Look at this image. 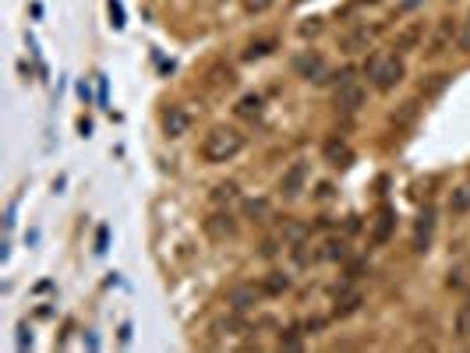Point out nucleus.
Wrapping results in <instances>:
<instances>
[{"mask_svg":"<svg viewBox=\"0 0 470 353\" xmlns=\"http://www.w3.org/2000/svg\"><path fill=\"white\" fill-rule=\"evenodd\" d=\"M364 71H368L371 85L379 88V92H393V88L407 78V64H403L400 53H375V57H368Z\"/></svg>","mask_w":470,"mask_h":353,"instance_id":"obj_1","label":"nucleus"},{"mask_svg":"<svg viewBox=\"0 0 470 353\" xmlns=\"http://www.w3.org/2000/svg\"><path fill=\"white\" fill-rule=\"evenodd\" d=\"M244 148V134L241 131H234V127H213L206 138H202V159L206 162H213V166H220V162H230L237 152Z\"/></svg>","mask_w":470,"mask_h":353,"instance_id":"obj_2","label":"nucleus"},{"mask_svg":"<svg viewBox=\"0 0 470 353\" xmlns=\"http://www.w3.org/2000/svg\"><path fill=\"white\" fill-rule=\"evenodd\" d=\"M294 71H297L301 78H308V81H325V60H322V53H315V50L297 53V57H294Z\"/></svg>","mask_w":470,"mask_h":353,"instance_id":"obj_3","label":"nucleus"},{"mask_svg":"<svg viewBox=\"0 0 470 353\" xmlns=\"http://www.w3.org/2000/svg\"><path fill=\"white\" fill-rule=\"evenodd\" d=\"M322 159H325L329 166H336V169H347V166L354 162V148H350L343 138H329V141L322 145Z\"/></svg>","mask_w":470,"mask_h":353,"instance_id":"obj_4","label":"nucleus"},{"mask_svg":"<svg viewBox=\"0 0 470 353\" xmlns=\"http://www.w3.org/2000/svg\"><path fill=\"white\" fill-rule=\"evenodd\" d=\"M396 230V209L393 205H382L379 212H375V223H371V240L375 244H386Z\"/></svg>","mask_w":470,"mask_h":353,"instance_id":"obj_5","label":"nucleus"},{"mask_svg":"<svg viewBox=\"0 0 470 353\" xmlns=\"http://www.w3.org/2000/svg\"><path fill=\"white\" fill-rule=\"evenodd\" d=\"M304 181H308V162H294L287 173H283V181H279V191H283V198H297L304 191Z\"/></svg>","mask_w":470,"mask_h":353,"instance_id":"obj_6","label":"nucleus"},{"mask_svg":"<svg viewBox=\"0 0 470 353\" xmlns=\"http://www.w3.org/2000/svg\"><path fill=\"white\" fill-rule=\"evenodd\" d=\"M187 127H192V113H187L184 106H170V110L163 113V131H166V138H180V134H187Z\"/></svg>","mask_w":470,"mask_h":353,"instance_id":"obj_7","label":"nucleus"},{"mask_svg":"<svg viewBox=\"0 0 470 353\" xmlns=\"http://www.w3.org/2000/svg\"><path fill=\"white\" fill-rule=\"evenodd\" d=\"M361 103H364V88H361V85H354V81L340 85V92H336V106H340L343 113H357V110H361Z\"/></svg>","mask_w":470,"mask_h":353,"instance_id":"obj_8","label":"nucleus"},{"mask_svg":"<svg viewBox=\"0 0 470 353\" xmlns=\"http://www.w3.org/2000/svg\"><path fill=\"white\" fill-rule=\"evenodd\" d=\"M431 230H435V212H431V209H424V212H421V219H417V230H414V251H428Z\"/></svg>","mask_w":470,"mask_h":353,"instance_id":"obj_9","label":"nucleus"},{"mask_svg":"<svg viewBox=\"0 0 470 353\" xmlns=\"http://www.w3.org/2000/svg\"><path fill=\"white\" fill-rule=\"evenodd\" d=\"M227 300H230V307H234V311H248V307L258 300V290H255V286H237V290H230V297H227Z\"/></svg>","mask_w":470,"mask_h":353,"instance_id":"obj_10","label":"nucleus"},{"mask_svg":"<svg viewBox=\"0 0 470 353\" xmlns=\"http://www.w3.org/2000/svg\"><path fill=\"white\" fill-rule=\"evenodd\" d=\"M470 209V184H459L452 195H449V212H456V216H463Z\"/></svg>","mask_w":470,"mask_h":353,"instance_id":"obj_11","label":"nucleus"},{"mask_svg":"<svg viewBox=\"0 0 470 353\" xmlns=\"http://www.w3.org/2000/svg\"><path fill=\"white\" fill-rule=\"evenodd\" d=\"M276 50V39H258V43H248V50L241 53L244 60H262V57H269Z\"/></svg>","mask_w":470,"mask_h":353,"instance_id":"obj_12","label":"nucleus"},{"mask_svg":"<svg viewBox=\"0 0 470 353\" xmlns=\"http://www.w3.org/2000/svg\"><path fill=\"white\" fill-rule=\"evenodd\" d=\"M368 43H371V32H368V29H357V32H350V36L343 39V50H347V53H357V50H364Z\"/></svg>","mask_w":470,"mask_h":353,"instance_id":"obj_13","label":"nucleus"},{"mask_svg":"<svg viewBox=\"0 0 470 353\" xmlns=\"http://www.w3.org/2000/svg\"><path fill=\"white\" fill-rule=\"evenodd\" d=\"M449 39H452V25L445 22V25L435 32V39H431V46H428V57H438V53L445 50V43H449Z\"/></svg>","mask_w":470,"mask_h":353,"instance_id":"obj_14","label":"nucleus"},{"mask_svg":"<svg viewBox=\"0 0 470 353\" xmlns=\"http://www.w3.org/2000/svg\"><path fill=\"white\" fill-rule=\"evenodd\" d=\"M237 113H241V117H258V113H262V96H255V92L244 96V99L237 103Z\"/></svg>","mask_w":470,"mask_h":353,"instance_id":"obj_15","label":"nucleus"},{"mask_svg":"<svg viewBox=\"0 0 470 353\" xmlns=\"http://www.w3.org/2000/svg\"><path fill=\"white\" fill-rule=\"evenodd\" d=\"M287 286H290V279H287V276H283V272H269V279H265V286H262V290H265V293H272V297H276V293H283V290H287Z\"/></svg>","mask_w":470,"mask_h":353,"instance_id":"obj_16","label":"nucleus"},{"mask_svg":"<svg viewBox=\"0 0 470 353\" xmlns=\"http://www.w3.org/2000/svg\"><path fill=\"white\" fill-rule=\"evenodd\" d=\"M421 36H424V25H410V29H407V32L396 39V46H400V50H414Z\"/></svg>","mask_w":470,"mask_h":353,"instance_id":"obj_17","label":"nucleus"},{"mask_svg":"<svg viewBox=\"0 0 470 353\" xmlns=\"http://www.w3.org/2000/svg\"><path fill=\"white\" fill-rule=\"evenodd\" d=\"M361 307V297L357 293H350V297H343L340 304H336V318H347V314H354Z\"/></svg>","mask_w":470,"mask_h":353,"instance_id":"obj_18","label":"nucleus"},{"mask_svg":"<svg viewBox=\"0 0 470 353\" xmlns=\"http://www.w3.org/2000/svg\"><path fill=\"white\" fill-rule=\"evenodd\" d=\"M445 85H449V74H431V81H428V85H421V92L435 96V92H442Z\"/></svg>","mask_w":470,"mask_h":353,"instance_id":"obj_19","label":"nucleus"},{"mask_svg":"<svg viewBox=\"0 0 470 353\" xmlns=\"http://www.w3.org/2000/svg\"><path fill=\"white\" fill-rule=\"evenodd\" d=\"M276 4V0H244V11L248 15H262V11H269Z\"/></svg>","mask_w":470,"mask_h":353,"instance_id":"obj_20","label":"nucleus"},{"mask_svg":"<svg viewBox=\"0 0 470 353\" xmlns=\"http://www.w3.org/2000/svg\"><path fill=\"white\" fill-rule=\"evenodd\" d=\"M456 43H459V50H463V53H470V15H466V22H463V29H459Z\"/></svg>","mask_w":470,"mask_h":353,"instance_id":"obj_21","label":"nucleus"},{"mask_svg":"<svg viewBox=\"0 0 470 353\" xmlns=\"http://www.w3.org/2000/svg\"><path fill=\"white\" fill-rule=\"evenodd\" d=\"M456 332H459V335H470V307L459 311V318H456Z\"/></svg>","mask_w":470,"mask_h":353,"instance_id":"obj_22","label":"nucleus"},{"mask_svg":"<svg viewBox=\"0 0 470 353\" xmlns=\"http://www.w3.org/2000/svg\"><path fill=\"white\" fill-rule=\"evenodd\" d=\"M279 342H283V346H290V349H297V346H301V339H297V328H290V335H279Z\"/></svg>","mask_w":470,"mask_h":353,"instance_id":"obj_23","label":"nucleus"},{"mask_svg":"<svg viewBox=\"0 0 470 353\" xmlns=\"http://www.w3.org/2000/svg\"><path fill=\"white\" fill-rule=\"evenodd\" d=\"M234 191H237L234 184H220V188H216V198H220V202H223V198L230 202V198H234Z\"/></svg>","mask_w":470,"mask_h":353,"instance_id":"obj_24","label":"nucleus"},{"mask_svg":"<svg viewBox=\"0 0 470 353\" xmlns=\"http://www.w3.org/2000/svg\"><path fill=\"white\" fill-rule=\"evenodd\" d=\"M329 258H347V244H343V240H340V244L333 240V244H329Z\"/></svg>","mask_w":470,"mask_h":353,"instance_id":"obj_25","label":"nucleus"},{"mask_svg":"<svg viewBox=\"0 0 470 353\" xmlns=\"http://www.w3.org/2000/svg\"><path fill=\"white\" fill-rule=\"evenodd\" d=\"M318 29H322V25H318V18H311V25H301V32H304V36H315Z\"/></svg>","mask_w":470,"mask_h":353,"instance_id":"obj_26","label":"nucleus"},{"mask_svg":"<svg viewBox=\"0 0 470 353\" xmlns=\"http://www.w3.org/2000/svg\"><path fill=\"white\" fill-rule=\"evenodd\" d=\"M466 307H470V293H466Z\"/></svg>","mask_w":470,"mask_h":353,"instance_id":"obj_27","label":"nucleus"}]
</instances>
